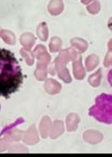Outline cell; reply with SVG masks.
Masks as SVG:
<instances>
[{"instance_id": "cell-12", "label": "cell", "mask_w": 112, "mask_h": 157, "mask_svg": "<svg viewBox=\"0 0 112 157\" xmlns=\"http://www.w3.org/2000/svg\"><path fill=\"white\" fill-rule=\"evenodd\" d=\"M62 47V40L58 37H53L51 40L50 44V51L52 52H55L58 51L61 49Z\"/></svg>"}, {"instance_id": "cell-5", "label": "cell", "mask_w": 112, "mask_h": 157, "mask_svg": "<svg viewBox=\"0 0 112 157\" xmlns=\"http://www.w3.org/2000/svg\"><path fill=\"white\" fill-rule=\"evenodd\" d=\"M51 127V121L50 118L47 117H44L43 119H42L41 122H40V135L43 138H47V136H48L49 131H50Z\"/></svg>"}, {"instance_id": "cell-6", "label": "cell", "mask_w": 112, "mask_h": 157, "mask_svg": "<svg viewBox=\"0 0 112 157\" xmlns=\"http://www.w3.org/2000/svg\"><path fill=\"white\" fill-rule=\"evenodd\" d=\"M47 64H41V63H37V69L35 71V76L37 79L40 81H43L47 77Z\"/></svg>"}, {"instance_id": "cell-7", "label": "cell", "mask_w": 112, "mask_h": 157, "mask_svg": "<svg viewBox=\"0 0 112 157\" xmlns=\"http://www.w3.org/2000/svg\"><path fill=\"white\" fill-rule=\"evenodd\" d=\"M0 37L8 44H15V36L11 32L8 30H2L0 32Z\"/></svg>"}, {"instance_id": "cell-10", "label": "cell", "mask_w": 112, "mask_h": 157, "mask_svg": "<svg viewBox=\"0 0 112 157\" xmlns=\"http://www.w3.org/2000/svg\"><path fill=\"white\" fill-rule=\"evenodd\" d=\"M20 53H21L22 56L25 59L27 64L28 65H32L34 64V56L32 54V51L28 49L23 48L20 50Z\"/></svg>"}, {"instance_id": "cell-14", "label": "cell", "mask_w": 112, "mask_h": 157, "mask_svg": "<svg viewBox=\"0 0 112 157\" xmlns=\"http://www.w3.org/2000/svg\"><path fill=\"white\" fill-rule=\"evenodd\" d=\"M8 144L6 141H5L4 139L0 140V152L4 151L6 148L8 147Z\"/></svg>"}, {"instance_id": "cell-4", "label": "cell", "mask_w": 112, "mask_h": 157, "mask_svg": "<svg viewBox=\"0 0 112 157\" xmlns=\"http://www.w3.org/2000/svg\"><path fill=\"white\" fill-rule=\"evenodd\" d=\"M35 42V38L32 33H25L20 37V43L24 46L25 49L32 48Z\"/></svg>"}, {"instance_id": "cell-15", "label": "cell", "mask_w": 112, "mask_h": 157, "mask_svg": "<svg viewBox=\"0 0 112 157\" xmlns=\"http://www.w3.org/2000/svg\"><path fill=\"white\" fill-rule=\"evenodd\" d=\"M0 30H1V28H0ZM0 32H1V31H0Z\"/></svg>"}, {"instance_id": "cell-8", "label": "cell", "mask_w": 112, "mask_h": 157, "mask_svg": "<svg viewBox=\"0 0 112 157\" xmlns=\"http://www.w3.org/2000/svg\"><path fill=\"white\" fill-rule=\"evenodd\" d=\"M48 29L45 23H40L37 27V35L42 40H47L48 38Z\"/></svg>"}, {"instance_id": "cell-9", "label": "cell", "mask_w": 112, "mask_h": 157, "mask_svg": "<svg viewBox=\"0 0 112 157\" xmlns=\"http://www.w3.org/2000/svg\"><path fill=\"white\" fill-rule=\"evenodd\" d=\"M63 5L62 2H51L49 5L48 9L52 14H58L62 11Z\"/></svg>"}, {"instance_id": "cell-13", "label": "cell", "mask_w": 112, "mask_h": 157, "mask_svg": "<svg viewBox=\"0 0 112 157\" xmlns=\"http://www.w3.org/2000/svg\"><path fill=\"white\" fill-rule=\"evenodd\" d=\"M10 152H28V150L21 144H16L10 149Z\"/></svg>"}, {"instance_id": "cell-11", "label": "cell", "mask_w": 112, "mask_h": 157, "mask_svg": "<svg viewBox=\"0 0 112 157\" xmlns=\"http://www.w3.org/2000/svg\"><path fill=\"white\" fill-rule=\"evenodd\" d=\"M63 132V127H62V123L56 121L54 124L53 127H52V132H51L50 137L52 139L57 138L59 135H61Z\"/></svg>"}, {"instance_id": "cell-2", "label": "cell", "mask_w": 112, "mask_h": 157, "mask_svg": "<svg viewBox=\"0 0 112 157\" xmlns=\"http://www.w3.org/2000/svg\"><path fill=\"white\" fill-rule=\"evenodd\" d=\"M39 141L38 136H37V130L35 129V126H32L28 130L25 132L23 137V141L27 144L33 145L36 144Z\"/></svg>"}, {"instance_id": "cell-3", "label": "cell", "mask_w": 112, "mask_h": 157, "mask_svg": "<svg viewBox=\"0 0 112 157\" xmlns=\"http://www.w3.org/2000/svg\"><path fill=\"white\" fill-rule=\"evenodd\" d=\"M45 89L47 93L50 94H57L60 91L61 85L55 80L50 78L46 82Z\"/></svg>"}, {"instance_id": "cell-1", "label": "cell", "mask_w": 112, "mask_h": 157, "mask_svg": "<svg viewBox=\"0 0 112 157\" xmlns=\"http://www.w3.org/2000/svg\"><path fill=\"white\" fill-rule=\"evenodd\" d=\"M23 76L18 61L11 51L0 48V95L8 98L19 89Z\"/></svg>"}]
</instances>
